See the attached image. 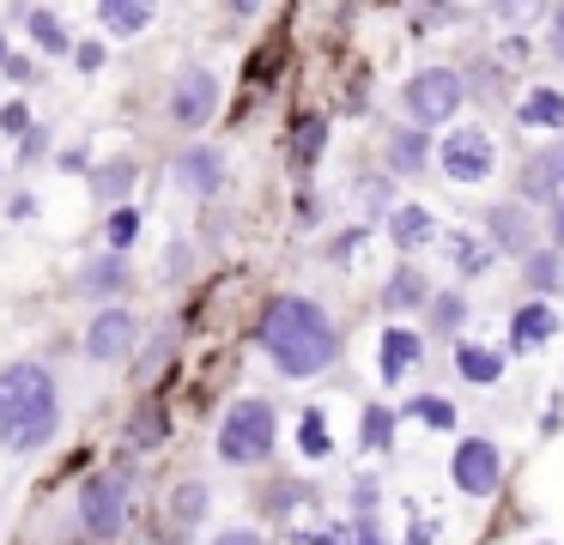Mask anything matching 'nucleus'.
Segmentation results:
<instances>
[{
    "instance_id": "1",
    "label": "nucleus",
    "mask_w": 564,
    "mask_h": 545,
    "mask_svg": "<svg viewBox=\"0 0 564 545\" xmlns=\"http://www.w3.org/2000/svg\"><path fill=\"white\" fill-rule=\"evenodd\" d=\"M261 351H268V363L280 375L310 382V375L334 370V358H340V327L328 321V309L316 297H273L261 309Z\"/></svg>"
},
{
    "instance_id": "2",
    "label": "nucleus",
    "mask_w": 564,
    "mask_h": 545,
    "mask_svg": "<svg viewBox=\"0 0 564 545\" xmlns=\"http://www.w3.org/2000/svg\"><path fill=\"white\" fill-rule=\"evenodd\" d=\"M62 430V382H55L50 363L19 358L0 370V448L7 455H37L55 443Z\"/></svg>"
},
{
    "instance_id": "3",
    "label": "nucleus",
    "mask_w": 564,
    "mask_h": 545,
    "mask_svg": "<svg viewBox=\"0 0 564 545\" xmlns=\"http://www.w3.org/2000/svg\"><path fill=\"white\" fill-rule=\"evenodd\" d=\"M213 448H219L225 467H261V460H273V448H280V412H273V400H261V394L231 400Z\"/></svg>"
},
{
    "instance_id": "4",
    "label": "nucleus",
    "mask_w": 564,
    "mask_h": 545,
    "mask_svg": "<svg viewBox=\"0 0 564 545\" xmlns=\"http://www.w3.org/2000/svg\"><path fill=\"white\" fill-rule=\"evenodd\" d=\"M462 97H467V85H462V73H455V67H419L413 79L401 85L406 121H413V128H425V133L443 128V121H455Z\"/></svg>"
},
{
    "instance_id": "5",
    "label": "nucleus",
    "mask_w": 564,
    "mask_h": 545,
    "mask_svg": "<svg viewBox=\"0 0 564 545\" xmlns=\"http://www.w3.org/2000/svg\"><path fill=\"white\" fill-rule=\"evenodd\" d=\"M74 509H79L86 539L116 545V539H122V527H128V479H122V472H91V479L79 484Z\"/></svg>"
},
{
    "instance_id": "6",
    "label": "nucleus",
    "mask_w": 564,
    "mask_h": 545,
    "mask_svg": "<svg viewBox=\"0 0 564 545\" xmlns=\"http://www.w3.org/2000/svg\"><path fill=\"white\" fill-rule=\"evenodd\" d=\"M219 97H225V85H219V73H213L207 61H188V67H176L171 97H164V109H171V128L200 133L213 116H219Z\"/></svg>"
},
{
    "instance_id": "7",
    "label": "nucleus",
    "mask_w": 564,
    "mask_h": 545,
    "mask_svg": "<svg viewBox=\"0 0 564 545\" xmlns=\"http://www.w3.org/2000/svg\"><path fill=\"white\" fill-rule=\"evenodd\" d=\"M437 170L455 188H479V182L498 170V145H491V133L474 128V121H467V128H449L437 145Z\"/></svg>"
},
{
    "instance_id": "8",
    "label": "nucleus",
    "mask_w": 564,
    "mask_h": 545,
    "mask_svg": "<svg viewBox=\"0 0 564 545\" xmlns=\"http://www.w3.org/2000/svg\"><path fill=\"white\" fill-rule=\"evenodd\" d=\"M449 484L462 497H491L503 484V448L491 436H462L449 455Z\"/></svg>"
},
{
    "instance_id": "9",
    "label": "nucleus",
    "mask_w": 564,
    "mask_h": 545,
    "mask_svg": "<svg viewBox=\"0 0 564 545\" xmlns=\"http://www.w3.org/2000/svg\"><path fill=\"white\" fill-rule=\"evenodd\" d=\"M134 346H140V315L122 309V303H104L86 321V358L91 363H122Z\"/></svg>"
},
{
    "instance_id": "10",
    "label": "nucleus",
    "mask_w": 564,
    "mask_h": 545,
    "mask_svg": "<svg viewBox=\"0 0 564 545\" xmlns=\"http://www.w3.org/2000/svg\"><path fill=\"white\" fill-rule=\"evenodd\" d=\"M171 176L188 200H213V194L225 188V152L219 145H183V152L171 157Z\"/></svg>"
},
{
    "instance_id": "11",
    "label": "nucleus",
    "mask_w": 564,
    "mask_h": 545,
    "mask_svg": "<svg viewBox=\"0 0 564 545\" xmlns=\"http://www.w3.org/2000/svg\"><path fill=\"white\" fill-rule=\"evenodd\" d=\"M486 242H491L498 254H516V261H528V254L540 249L534 212H528V206H516V200L491 206V212H486Z\"/></svg>"
},
{
    "instance_id": "12",
    "label": "nucleus",
    "mask_w": 564,
    "mask_h": 545,
    "mask_svg": "<svg viewBox=\"0 0 564 545\" xmlns=\"http://www.w3.org/2000/svg\"><path fill=\"white\" fill-rule=\"evenodd\" d=\"M128 279H134V273H128V254L98 249V254H86V261H79L74 291H79L86 303H98V309H104V303H116V297L128 291Z\"/></svg>"
},
{
    "instance_id": "13",
    "label": "nucleus",
    "mask_w": 564,
    "mask_h": 545,
    "mask_svg": "<svg viewBox=\"0 0 564 545\" xmlns=\"http://www.w3.org/2000/svg\"><path fill=\"white\" fill-rule=\"evenodd\" d=\"M558 309H552L546 297H528V303H516V315H510V346L516 351H540L552 334H558Z\"/></svg>"
},
{
    "instance_id": "14",
    "label": "nucleus",
    "mask_w": 564,
    "mask_h": 545,
    "mask_svg": "<svg viewBox=\"0 0 564 545\" xmlns=\"http://www.w3.org/2000/svg\"><path fill=\"white\" fill-rule=\"evenodd\" d=\"M377 370H382V382H406V375H413V363L425 358V339L413 334V327H382V339H377Z\"/></svg>"
},
{
    "instance_id": "15",
    "label": "nucleus",
    "mask_w": 564,
    "mask_h": 545,
    "mask_svg": "<svg viewBox=\"0 0 564 545\" xmlns=\"http://www.w3.org/2000/svg\"><path fill=\"white\" fill-rule=\"evenodd\" d=\"M159 19V0H98V31L104 36H147Z\"/></svg>"
},
{
    "instance_id": "16",
    "label": "nucleus",
    "mask_w": 564,
    "mask_h": 545,
    "mask_svg": "<svg viewBox=\"0 0 564 545\" xmlns=\"http://www.w3.org/2000/svg\"><path fill=\"white\" fill-rule=\"evenodd\" d=\"M389 237H394V249H401V254H419L431 237H437V212H431V206H419V200L389 206Z\"/></svg>"
},
{
    "instance_id": "17",
    "label": "nucleus",
    "mask_w": 564,
    "mask_h": 545,
    "mask_svg": "<svg viewBox=\"0 0 564 545\" xmlns=\"http://www.w3.org/2000/svg\"><path fill=\"white\" fill-rule=\"evenodd\" d=\"M431 297H437V291H431V279L419 273L413 261H401V266H394V273H389V285H382V309H389V315H406V309H425Z\"/></svg>"
},
{
    "instance_id": "18",
    "label": "nucleus",
    "mask_w": 564,
    "mask_h": 545,
    "mask_svg": "<svg viewBox=\"0 0 564 545\" xmlns=\"http://www.w3.org/2000/svg\"><path fill=\"white\" fill-rule=\"evenodd\" d=\"M431 157H437V145H431L425 128H413V121H406V128L389 133V176H419Z\"/></svg>"
},
{
    "instance_id": "19",
    "label": "nucleus",
    "mask_w": 564,
    "mask_h": 545,
    "mask_svg": "<svg viewBox=\"0 0 564 545\" xmlns=\"http://www.w3.org/2000/svg\"><path fill=\"white\" fill-rule=\"evenodd\" d=\"M140 182V164L134 157H104L91 164V200L98 206H128V188Z\"/></svg>"
},
{
    "instance_id": "20",
    "label": "nucleus",
    "mask_w": 564,
    "mask_h": 545,
    "mask_svg": "<svg viewBox=\"0 0 564 545\" xmlns=\"http://www.w3.org/2000/svg\"><path fill=\"white\" fill-rule=\"evenodd\" d=\"M455 375H462L467 388H491L503 375V351L479 346V339H455Z\"/></svg>"
},
{
    "instance_id": "21",
    "label": "nucleus",
    "mask_w": 564,
    "mask_h": 545,
    "mask_svg": "<svg viewBox=\"0 0 564 545\" xmlns=\"http://www.w3.org/2000/svg\"><path fill=\"white\" fill-rule=\"evenodd\" d=\"M516 121H522V128H540V133H558V128H564V91L534 85V91L516 103Z\"/></svg>"
},
{
    "instance_id": "22",
    "label": "nucleus",
    "mask_w": 564,
    "mask_h": 545,
    "mask_svg": "<svg viewBox=\"0 0 564 545\" xmlns=\"http://www.w3.org/2000/svg\"><path fill=\"white\" fill-rule=\"evenodd\" d=\"M25 31H31V43L43 48V55H74V31L62 24V12H50V7H25Z\"/></svg>"
},
{
    "instance_id": "23",
    "label": "nucleus",
    "mask_w": 564,
    "mask_h": 545,
    "mask_svg": "<svg viewBox=\"0 0 564 545\" xmlns=\"http://www.w3.org/2000/svg\"><path fill=\"white\" fill-rule=\"evenodd\" d=\"M491 261H498V249H491L486 237H467V230H455V237H449V266L462 279H486Z\"/></svg>"
},
{
    "instance_id": "24",
    "label": "nucleus",
    "mask_w": 564,
    "mask_h": 545,
    "mask_svg": "<svg viewBox=\"0 0 564 545\" xmlns=\"http://www.w3.org/2000/svg\"><path fill=\"white\" fill-rule=\"evenodd\" d=\"M207 509H213V491L200 479H183L171 491V521H176V527H200V521H207Z\"/></svg>"
},
{
    "instance_id": "25",
    "label": "nucleus",
    "mask_w": 564,
    "mask_h": 545,
    "mask_svg": "<svg viewBox=\"0 0 564 545\" xmlns=\"http://www.w3.org/2000/svg\"><path fill=\"white\" fill-rule=\"evenodd\" d=\"M358 443H365L370 455H389V448H394V412L382 406V400H370V406H365V418H358Z\"/></svg>"
},
{
    "instance_id": "26",
    "label": "nucleus",
    "mask_w": 564,
    "mask_h": 545,
    "mask_svg": "<svg viewBox=\"0 0 564 545\" xmlns=\"http://www.w3.org/2000/svg\"><path fill=\"white\" fill-rule=\"evenodd\" d=\"M552 188H564V157L540 152L534 164H528V176H522V194L528 200H552Z\"/></svg>"
},
{
    "instance_id": "27",
    "label": "nucleus",
    "mask_w": 564,
    "mask_h": 545,
    "mask_svg": "<svg viewBox=\"0 0 564 545\" xmlns=\"http://www.w3.org/2000/svg\"><path fill=\"white\" fill-rule=\"evenodd\" d=\"M297 448H304V460L334 455V430H328V418H322V406H310L304 418H297Z\"/></svg>"
},
{
    "instance_id": "28",
    "label": "nucleus",
    "mask_w": 564,
    "mask_h": 545,
    "mask_svg": "<svg viewBox=\"0 0 564 545\" xmlns=\"http://www.w3.org/2000/svg\"><path fill=\"white\" fill-rule=\"evenodd\" d=\"M322 145H328V121H322V116H304V121H297V133H292V164L310 170V164L322 157Z\"/></svg>"
},
{
    "instance_id": "29",
    "label": "nucleus",
    "mask_w": 564,
    "mask_h": 545,
    "mask_svg": "<svg viewBox=\"0 0 564 545\" xmlns=\"http://www.w3.org/2000/svg\"><path fill=\"white\" fill-rule=\"evenodd\" d=\"M134 237H140V212H134V206H110V218H104V249L128 254V249H134Z\"/></svg>"
},
{
    "instance_id": "30",
    "label": "nucleus",
    "mask_w": 564,
    "mask_h": 545,
    "mask_svg": "<svg viewBox=\"0 0 564 545\" xmlns=\"http://www.w3.org/2000/svg\"><path fill=\"white\" fill-rule=\"evenodd\" d=\"M406 418H419L425 430H455V406L443 394H413L406 400Z\"/></svg>"
},
{
    "instance_id": "31",
    "label": "nucleus",
    "mask_w": 564,
    "mask_h": 545,
    "mask_svg": "<svg viewBox=\"0 0 564 545\" xmlns=\"http://www.w3.org/2000/svg\"><path fill=\"white\" fill-rule=\"evenodd\" d=\"M522 273H528V285H534V291H558V279H564V261H558L552 249H534V254L522 261Z\"/></svg>"
},
{
    "instance_id": "32",
    "label": "nucleus",
    "mask_w": 564,
    "mask_h": 545,
    "mask_svg": "<svg viewBox=\"0 0 564 545\" xmlns=\"http://www.w3.org/2000/svg\"><path fill=\"white\" fill-rule=\"evenodd\" d=\"M37 128V121H31V103H0V133H7V140H25V133Z\"/></svg>"
},
{
    "instance_id": "33",
    "label": "nucleus",
    "mask_w": 564,
    "mask_h": 545,
    "mask_svg": "<svg viewBox=\"0 0 564 545\" xmlns=\"http://www.w3.org/2000/svg\"><path fill=\"white\" fill-rule=\"evenodd\" d=\"M462 315H467L462 297H431V327H437V334H455V327H462Z\"/></svg>"
},
{
    "instance_id": "34",
    "label": "nucleus",
    "mask_w": 564,
    "mask_h": 545,
    "mask_svg": "<svg viewBox=\"0 0 564 545\" xmlns=\"http://www.w3.org/2000/svg\"><path fill=\"white\" fill-rule=\"evenodd\" d=\"M292 545H352V533H346V527H328V521H322V527H297Z\"/></svg>"
},
{
    "instance_id": "35",
    "label": "nucleus",
    "mask_w": 564,
    "mask_h": 545,
    "mask_svg": "<svg viewBox=\"0 0 564 545\" xmlns=\"http://www.w3.org/2000/svg\"><path fill=\"white\" fill-rule=\"evenodd\" d=\"M310 503V484H273L268 491V515H285V509Z\"/></svg>"
},
{
    "instance_id": "36",
    "label": "nucleus",
    "mask_w": 564,
    "mask_h": 545,
    "mask_svg": "<svg viewBox=\"0 0 564 545\" xmlns=\"http://www.w3.org/2000/svg\"><path fill=\"white\" fill-rule=\"evenodd\" d=\"M540 7H546V0H491V12H498L503 24H528Z\"/></svg>"
},
{
    "instance_id": "37",
    "label": "nucleus",
    "mask_w": 564,
    "mask_h": 545,
    "mask_svg": "<svg viewBox=\"0 0 564 545\" xmlns=\"http://www.w3.org/2000/svg\"><path fill=\"white\" fill-rule=\"evenodd\" d=\"M443 539V521L437 515H413V527H406L401 545H437Z\"/></svg>"
},
{
    "instance_id": "38",
    "label": "nucleus",
    "mask_w": 564,
    "mask_h": 545,
    "mask_svg": "<svg viewBox=\"0 0 564 545\" xmlns=\"http://www.w3.org/2000/svg\"><path fill=\"white\" fill-rule=\"evenodd\" d=\"M43 152H50V128H31L25 140H19V157H13V164H43Z\"/></svg>"
},
{
    "instance_id": "39",
    "label": "nucleus",
    "mask_w": 564,
    "mask_h": 545,
    "mask_svg": "<svg viewBox=\"0 0 564 545\" xmlns=\"http://www.w3.org/2000/svg\"><path fill=\"white\" fill-rule=\"evenodd\" d=\"M377 503H382V484L377 479H358L352 484V509H358V515H377Z\"/></svg>"
},
{
    "instance_id": "40",
    "label": "nucleus",
    "mask_w": 564,
    "mask_h": 545,
    "mask_svg": "<svg viewBox=\"0 0 564 545\" xmlns=\"http://www.w3.org/2000/svg\"><path fill=\"white\" fill-rule=\"evenodd\" d=\"M104 61H110V55H104V43H74V67L79 73H98Z\"/></svg>"
},
{
    "instance_id": "41",
    "label": "nucleus",
    "mask_w": 564,
    "mask_h": 545,
    "mask_svg": "<svg viewBox=\"0 0 564 545\" xmlns=\"http://www.w3.org/2000/svg\"><path fill=\"white\" fill-rule=\"evenodd\" d=\"M7 218H13V225H31V218H37V194H13V200H7Z\"/></svg>"
},
{
    "instance_id": "42",
    "label": "nucleus",
    "mask_w": 564,
    "mask_h": 545,
    "mask_svg": "<svg viewBox=\"0 0 564 545\" xmlns=\"http://www.w3.org/2000/svg\"><path fill=\"white\" fill-rule=\"evenodd\" d=\"M352 545H389V539H382V527H377V515H358V527H352Z\"/></svg>"
},
{
    "instance_id": "43",
    "label": "nucleus",
    "mask_w": 564,
    "mask_h": 545,
    "mask_svg": "<svg viewBox=\"0 0 564 545\" xmlns=\"http://www.w3.org/2000/svg\"><path fill=\"white\" fill-rule=\"evenodd\" d=\"M213 545H268V539H261L256 527H225V533H219V539H213Z\"/></svg>"
},
{
    "instance_id": "44",
    "label": "nucleus",
    "mask_w": 564,
    "mask_h": 545,
    "mask_svg": "<svg viewBox=\"0 0 564 545\" xmlns=\"http://www.w3.org/2000/svg\"><path fill=\"white\" fill-rule=\"evenodd\" d=\"M164 273H171V279L188 273V242H171V261H164Z\"/></svg>"
},
{
    "instance_id": "45",
    "label": "nucleus",
    "mask_w": 564,
    "mask_h": 545,
    "mask_svg": "<svg viewBox=\"0 0 564 545\" xmlns=\"http://www.w3.org/2000/svg\"><path fill=\"white\" fill-rule=\"evenodd\" d=\"M546 43H552V55H558V61H564V7H558V12H552V31H546Z\"/></svg>"
},
{
    "instance_id": "46",
    "label": "nucleus",
    "mask_w": 564,
    "mask_h": 545,
    "mask_svg": "<svg viewBox=\"0 0 564 545\" xmlns=\"http://www.w3.org/2000/svg\"><path fill=\"white\" fill-rule=\"evenodd\" d=\"M225 7H231V12H237V19H256V12H261V7H268V0H225Z\"/></svg>"
},
{
    "instance_id": "47",
    "label": "nucleus",
    "mask_w": 564,
    "mask_h": 545,
    "mask_svg": "<svg viewBox=\"0 0 564 545\" xmlns=\"http://www.w3.org/2000/svg\"><path fill=\"white\" fill-rule=\"evenodd\" d=\"M7 73H13V79H31V55H7Z\"/></svg>"
},
{
    "instance_id": "48",
    "label": "nucleus",
    "mask_w": 564,
    "mask_h": 545,
    "mask_svg": "<svg viewBox=\"0 0 564 545\" xmlns=\"http://www.w3.org/2000/svg\"><path fill=\"white\" fill-rule=\"evenodd\" d=\"M552 237L564 242V200H552Z\"/></svg>"
},
{
    "instance_id": "49",
    "label": "nucleus",
    "mask_w": 564,
    "mask_h": 545,
    "mask_svg": "<svg viewBox=\"0 0 564 545\" xmlns=\"http://www.w3.org/2000/svg\"><path fill=\"white\" fill-rule=\"evenodd\" d=\"M7 55H13V48H7V36H0V67H7Z\"/></svg>"
},
{
    "instance_id": "50",
    "label": "nucleus",
    "mask_w": 564,
    "mask_h": 545,
    "mask_svg": "<svg viewBox=\"0 0 564 545\" xmlns=\"http://www.w3.org/2000/svg\"><path fill=\"white\" fill-rule=\"evenodd\" d=\"M528 545H552V539H528Z\"/></svg>"
}]
</instances>
